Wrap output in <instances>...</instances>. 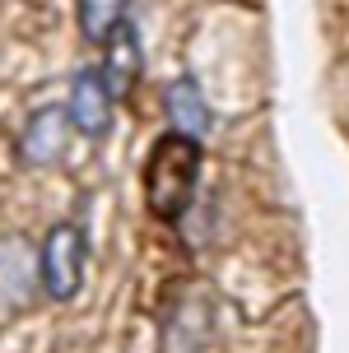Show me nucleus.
Instances as JSON below:
<instances>
[{
  "mask_svg": "<svg viewBox=\"0 0 349 353\" xmlns=\"http://www.w3.org/2000/svg\"><path fill=\"white\" fill-rule=\"evenodd\" d=\"M200 140L182 135V130H168L158 135L149 159H144V210L154 214L158 223H177L182 214L191 210L196 186H200Z\"/></svg>",
  "mask_w": 349,
  "mask_h": 353,
  "instance_id": "obj_1",
  "label": "nucleus"
},
{
  "mask_svg": "<svg viewBox=\"0 0 349 353\" xmlns=\"http://www.w3.org/2000/svg\"><path fill=\"white\" fill-rule=\"evenodd\" d=\"M88 270V237L79 223H56L37 251V283L52 302H70Z\"/></svg>",
  "mask_w": 349,
  "mask_h": 353,
  "instance_id": "obj_2",
  "label": "nucleus"
},
{
  "mask_svg": "<svg viewBox=\"0 0 349 353\" xmlns=\"http://www.w3.org/2000/svg\"><path fill=\"white\" fill-rule=\"evenodd\" d=\"M70 140H75L70 112L66 107H42L19 130V163L23 168H56V163L66 159Z\"/></svg>",
  "mask_w": 349,
  "mask_h": 353,
  "instance_id": "obj_3",
  "label": "nucleus"
},
{
  "mask_svg": "<svg viewBox=\"0 0 349 353\" xmlns=\"http://www.w3.org/2000/svg\"><path fill=\"white\" fill-rule=\"evenodd\" d=\"M66 112H70V125H75L79 135L103 140L107 130H112V112H117V103H112V93H107V84H103V74L98 70H79L75 74Z\"/></svg>",
  "mask_w": 349,
  "mask_h": 353,
  "instance_id": "obj_4",
  "label": "nucleus"
},
{
  "mask_svg": "<svg viewBox=\"0 0 349 353\" xmlns=\"http://www.w3.org/2000/svg\"><path fill=\"white\" fill-rule=\"evenodd\" d=\"M103 52H107V61H103V84H107V93H112V103H126L131 98V88H135V79H140V37H135V28L131 23H122L117 33L103 42Z\"/></svg>",
  "mask_w": 349,
  "mask_h": 353,
  "instance_id": "obj_5",
  "label": "nucleus"
},
{
  "mask_svg": "<svg viewBox=\"0 0 349 353\" xmlns=\"http://www.w3.org/2000/svg\"><path fill=\"white\" fill-rule=\"evenodd\" d=\"M163 112H168L173 130L191 135V140H200V135L209 130V107H205V98H200V84L187 79V74L163 88Z\"/></svg>",
  "mask_w": 349,
  "mask_h": 353,
  "instance_id": "obj_6",
  "label": "nucleus"
},
{
  "mask_svg": "<svg viewBox=\"0 0 349 353\" xmlns=\"http://www.w3.org/2000/svg\"><path fill=\"white\" fill-rule=\"evenodd\" d=\"M75 19H79V37L88 47H103L126 23V0H75Z\"/></svg>",
  "mask_w": 349,
  "mask_h": 353,
  "instance_id": "obj_7",
  "label": "nucleus"
}]
</instances>
